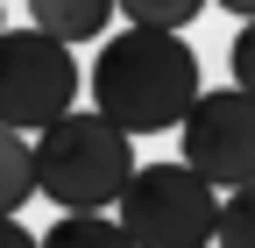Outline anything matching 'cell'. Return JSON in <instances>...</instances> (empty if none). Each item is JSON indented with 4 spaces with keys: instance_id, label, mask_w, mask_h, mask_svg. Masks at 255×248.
<instances>
[{
    "instance_id": "1",
    "label": "cell",
    "mask_w": 255,
    "mask_h": 248,
    "mask_svg": "<svg viewBox=\"0 0 255 248\" xmlns=\"http://www.w3.org/2000/svg\"><path fill=\"white\" fill-rule=\"evenodd\" d=\"M92 107L121 121L128 135H163L184 128V114L199 107V50L177 43V28H135L100 43L92 57Z\"/></svg>"
},
{
    "instance_id": "2",
    "label": "cell",
    "mask_w": 255,
    "mask_h": 248,
    "mask_svg": "<svg viewBox=\"0 0 255 248\" xmlns=\"http://www.w3.org/2000/svg\"><path fill=\"white\" fill-rule=\"evenodd\" d=\"M135 135L107 121L100 107H71L64 121L36 135V184L57 213H107L121 206L128 177H135Z\"/></svg>"
},
{
    "instance_id": "3",
    "label": "cell",
    "mask_w": 255,
    "mask_h": 248,
    "mask_svg": "<svg viewBox=\"0 0 255 248\" xmlns=\"http://www.w3.org/2000/svg\"><path fill=\"white\" fill-rule=\"evenodd\" d=\"M121 227L135 234V248H213L220 192L191 163H142L121 192Z\"/></svg>"
},
{
    "instance_id": "4",
    "label": "cell",
    "mask_w": 255,
    "mask_h": 248,
    "mask_svg": "<svg viewBox=\"0 0 255 248\" xmlns=\"http://www.w3.org/2000/svg\"><path fill=\"white\" fill-rule=\"evenodd\" d=\"M78 100V57L71 43L28 28H0V128L43 135L50 121H64Z\"/></svg>"
},
{
    "instance_id": "5",
    "label": "cell",
    "mask_w": 255,
    "mask_h": 248,
    "mask_svg": "<svg viewBox=\"0 0 255 248\" xmlns=\"http://www.w3.org/2000/svg\"><path fill=\"white\" fill-rule=\"evenodd\" d=\"M184 163L199 170L213 192H241L255 184V92L227 85V92H199V107L184 114Z\"/></svg>"
},
{
    "instance_id": "6",
    "label": "cell",
    "mask_w": 255,
    "mask_h": 248,
    "mask_svg": "<svg viewBox=\"0 0 255 248\" xmlns=\"http://www.w3.org/2000/svg\"><path fill=\"white\" fill-rule=\"evenodd\" d=\"M114 7L121 0H28V21L57 43H92V36H107Z\"/></svg>"
},
{
    "instance_id": "7",
    "label": "cell",
    "mask_w": 255,
    "mask_h": 248,
    "mask_svg": "<svg viewBox=\"0 0 255 248\" xmlns=\"http://www.w3.org/2000/svg\"><path fill=\"white\" fill-rule=\"evenodd\" d=\"M43 248H135V234H128L114 213H57Z\"/></svg>"
},
{
    "instance_id": "8",
    "label": "cell",
    "mask_w": 255,
    "mask_h": 248,
    "mask_svg": "<svg viewBox=\"0 0 255 248\" xmlns=\"http://www.w3.org/2000/svg\"><path fill=\"white\" fill-rule=\"evenodd\" d=\"M36 142H21V128H0V213H21L36 199Z\"/></svg>"
},
{
    "instance_id": "9",
    "label": "cell",
    "mask_w": 255,
    "mask_h": 248,
    "mask_svg": "<svg viewBox=\"0 0 255 248\" xmlns=\"http://www.w3.org/2000/svg\"><path fill=\"white\" fill-rule=\"evenodd\" d=\"M121 14L135 28H191L206 14V0H121Z\"/></svg>"
},
{
    "instance_id": "10",
    "label": "cell",
    "mask_w": 255,
    "mask_h": 248,
    "mask_svg": "<svg viewBox=\"0 0 255 248\" xmlns=\"http://www.w3.org/2000/svg\"><path fill=\"white\" fill-rule=\"evenodd\" d=\"M220 248H255V184H241V192L220 199Z\"/></svg>"
},
{
    "instance_id": "11",
    "label": "cell",
    "mask_w": 255,
    "mask_h": 248,
    "mask_svg": "<svg viewBox=\"0 0 255 248\" xmlns=\"http://www.w3.org/2000/svg\"><path fill=\"white\" fill-rule=\"evenodd\" d=\"M227 71H234L241 92H255V21L234 28V43H227Z\"/></svg>"
},
{
    "instance_id": "12",
    "label": "cell",
    "mask_w": 255,
    "mask_h": 248,
    "mask_svg": "<svg viewBox=\"0 0 255 248\" xmlns=\"http://www.w3.org/2000/svg\"><path fill=\"white\" fill-rule=\"evenodd\" d=\"M0 248H43V234H28L14 213H0Z\"/></svg>"
},
{
    "instance_id": "13",
    "label": "cell",
    "mask_w": 255,
    "mask_h": 248,
    "mask_svg": "<svg viewBox=\"0 0 255 248\" xmlns=\"http://www.w3.org/2000/svg\"><path fill=\"white\" fill-rule=\"evenodd\" d=\"M227 14H241V21H255V0H220Z\"/></svg>"
}]
</instances>
